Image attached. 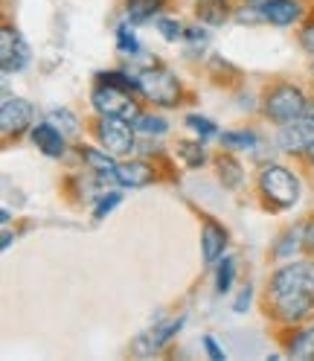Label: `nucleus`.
Segmentation results:
<instances>
[{"mask_svg":"<svg viewBox=\"0 0 314 361\" xmlns=\"http://www.w3.org/2000/svg\"><path fill=\"white\" fill-rule=\"evenodd\" d=\"M259 190H262V195L268 201H271V204H277L282 210L294 207L300 201V180H297V175L291 169H285V166H280V164H268L262 169Z\"/></svg>","mask_w":314,"mask_h":361,"instance_id":"nucleus-1","label":"nucleus"},{"mask_svg":"<svg viewBox=\"0 0 314 361\" xmlns=\"http://www.w3.org/2000/svg\"><path fill=\"white\" fill-rule=\"evenodd\" d=\"M137 79H140V94L149 102L161 105V108H172L181 102V94H184L181 79H177L169 67H146Z\"/></svg>","mask_w":314,"mask_h":361,"instance_id":"nucleus-2","label":"nucleus"},{"mask_svg":"<svg viewBox=\"0 0 314 361\" xmlns=\"http://www.w3.org/2000/svg\"><path fill=\"white\" fill-rule=\"evenodd\" d=\"M306 105H308V99L297 85H277L268 90V97H265V114L274 123L285 126V123L300 120L306 114Z\"/></svg>","mask_w":314,"mask_h":361,"instance_id":"nucleus-3","label":"nucleus"},{"mask_svg":"<svg viewBox=\"0 0 314 361\" xmlns=\"http://www.w3.org/2000/svg\"><path fill=\"white\" fill-rule=\"evenodd\" d=\"M91 105L99 117H125L128 123L140 117V108H137V102H131L128 90L111 87L105 82H96V87L91 90Z\"/></svg>","mask_w":314,"mask_h":361,"instance_id":"nucleus-4","label":"nucleus"},{"mask_svg":"<svg viewBox=\"0 0 314 361\" xmlns=\"http://www.w3.org/2000/svg\"><path fill=\"white\" fill-rule=\"evenodd\" d=\"M134 131L137 128L125 117H99V123H96V137H99L102 149H108L117 157L134 152Z\"/></svg>","mask_w":314,"mask_h":361,"instance_id":"nucleus-5","label":"nucleus"},{"mask_svg":"<svg viewBox=\"0 0 314 361\" xmlns=\"http://www.w3.org/2000/svg\"><path fill=\"white\" fill-rule=\"evenodd\" d=\"M297 288L314 295V262H291V265H282L280 271H274L271 298L285 295V291H297Z\"/></svg>","mask_w":314,"mask_h":361,"instance_id":"nucleus-6","label":"nucleus"},{"mask_svg":"<svg viewBox=\"0 0 314 361\" xmlns=\"http://www.w3.org/2000/svg\"><path fill=\"white\" fill-rule=\"evenodd\" d=\"M274 314L282 324H303L314 314V295L303 288L274 295Z\"/></svg>","mask_w":314,"mask_h":361,"instance_id":"nucleus-7","label":"nucleus"},{"mask_svg":"<svg viewBox=\"0 0 314 361\" xmlns=\"http://www.w3.org/2000/svg\"><path fill=\"white\" fill-rule=\"evenodd\" d=\"M314 140V102L306 105V114L294 123L280 126L277 146L282 152H306V146Z\"/></svg>","mask_w":314,"mask_h":361,"instance_id":"nucleus-8","label":"nucleus"},{"mask_svg":"<svg viewBox=\"0 0 314 361\" xmlns=\"http://www.w3.org/2000/svg\"><path fill=\"white\" fill-rule=\"evenodd\" d=\"M0 64H4V73H20L30 64V47L24 35L9 24L0 30Z\"/></svg>","mask_w":314,"mask_h":361,"instance_id":"nucleus-9","label":"nucleus"},{"mask_svg":"<svg viewBox=\"0 0 314 361\" xmlns=\"http://www.w3.org/2000/svg\"><path fill=\"white\" fill-rule=\"evenodd\" d=\"M32 102H27L24 97H4L0 105V128H4L6 137H18L32 126Z\"/></svg>","mask_w":314,"mask_h":361,"instance_id":"nucleus-10","label":"nucleus"},{"mask_svg":"<svg viewBox=\"0 0 314 361\" xmlns=\"http://www.w3.org/2000/svg\"><path fill=\"white\" fill-rule=\"evenodd\" d=\"M184 321L187 318H175V321H163V324H157L154 329H149V332H143L137 341H134V353L137 355H154V353H161L172 338L181 332V326H184Z\"/></svg>","mask_w":314,"mask_h":361,"instance_id":"nucleus-11","label":"nucleus"},{"mask_svg":"<svg viewBox=\"0 0 314 361\" xmlns=\"http://www.w3.org/2000/svg\"><path fill=\"white\" fill-rule=\"evenodd\" d=\"M259 9H262V18L274 27H291L303 18L300 0H262Z\"/></svg>","mask_w":314,"mask_h":361,"instance_id":"nucleus-12","label":"nucleus"},{"mask_svg":"<svg viewBox=\"0 0 314 361\" xmlns=\"http://www.w3.org/2000/svg\"><path fill=\"white\" fill-rule=\"evenodd\" d=\"M64 137H67V134L58 126H53L50 120L32 126V143H35V149L41 154H47V157H61L64 154V149H67Z\"/></svg>","mask_w":314,"mask_h":361,"instance_id":"nucleus-13","label":"nucleus"},{"mask_svg":"<svg viewBox=\"0 0 314 361\" xmlns=\"http://www.w3.org/2000/svg\"><path fill=\"white\" fill-rule=\"evenodd\" d=\"M224 247H227V231L215 219H207L204 228H201V257L207 265H213L224 257Z\"/></svg>","mask_w":314,"mask_h":361,"instance_id":"nucleus-14","label":"nucleus"},{"mask_svg":"<svg viewBox=\"0 0 314 361\" xmlns=\"http://www.w3.org/2000/svg\"><path fill=\"white\" fill-rule=\"evenodd\" d=\"M82 161L87 164V169L96 172L99 178H108V180H117V154H111L108 149H94V146H82Z\"/></svg>","mask_w":314,"mask_h":361,"instance_id":"nucleus-15","label":"nucleus"},{"mask_svg":"<svg viewBox=\"0 0 314 361\" xmlns=\"http://www.w3.org/2000/svg\"><path fill=\"white\" fill-rule=\"evenodd\" d=\"M151 180H154V169L146 161H128V164H120V169H117V184L120 187L140 190V187H149Z\"/></svg>","mask_w":314,"mask_h":361,"instance_id":"nucleus-16","label":"nucleus"},{"mask_svg":"<svg viewBox=\"0 0 314 361\" xmlns=\"http://www.w3.org/2000/svg\"><path fill=\"white\" fill-rule=\"evenodd\" d=\"M195 15L201 18V24L221 27L230 18V0H195Z\"/></svg>","mask_w":314,"mask_h":361,"instance_id":"nucleus-17","label":"nucleus"},{"mask_svg":"<svg viewBox=\"0 0 314 361\" xmlns=\"http://www.w3.org/2000/svg\"><path fill=\"white\" fill-rule=\"evenodd\" d=\"M215 169H218L221 184L227 187V190L241 187V180H244V169H241V164L236 161L233 154H218V157H215Z\"/></svg>","mask_w":314,"mask_h":361,"instance_id":"nucleus-18","label":"nucleus"},{"mask_svg":"<svg viewBox=\"0 0 314 361\" xmlns=\"http://www.w3.org/2000/svg\"><path fill=\"white\" fill-rule=\"evenodd\" d=\"M166 0H125V15L131 24H146L154 20V15L163 9Z\"/></svg>","mask_w":314,"mask_h":361,"instance_id":"nucleus-19","label":"nucleus"},{"mask_svg":"<svg viewBox=\"0 0 314 361\" xmlns=\"http://www.w3.org/2000/svg\"><path fill=\"white\" fill-rule=\"evenodd\" d=\"M177 157H181L189 169L204 166V161H207L204 140H181V143H177Z\"/></svg>","mask_w":314,"mask_h":361,"instance_id":"nucleus-20","label":"nucleus"},{"mask_svg":"<svg viewBox=\"0 0 314 361\" xmlns=\"http://www.w3.org/2000/svg\"><path fill=\"white\" fill-rule=\"evenodd\" d=\"M218 140L224 149H233V152H239V149L253 152L259 146V137L253 131H224V134H218Z\"/></svg>","mask_w":314,"mask_h":361,"instance_id":"nucleus-21","label":"nucleus"},{"mask_svg":"<svg viewBox=\"0 0 314 361\" xmlns=\"http://www.w3.org/2000/svg\"><path fill=\"white\" fill-rule=\"evenodd\" d=\"M300 245H306L303 228H294V231H288V233L280 236V245L274 247V257H277V259H291V257L300 251Z\"/></svg>","mask_w":314,"mask_h":361,"instance_id":"nucleus-22","label":"nucleus"},{"mask_svg":"<svg viewBox=\"0 0 314 361\" xmlns=\"http://www.w3.org/2000/svg\"><path fill=\"white\" fill-rule=\"evenodd\" d=\"M96 82H105V85H111V87L128 90V94L140 90V79H137V76H128L125 71H102V73H96Z\"/></svg>","mask_w":314,"mask_h":361,"instance_id":"nucleus-23","label":"nucleus"},{"mask_svg":"<svg viewBox=\"0 0 314 361\" xmlns=\"http://www.w3.org/2000/svg\"><path fill=\"white\" fill-rule=\"evenodd\" d=\"M288 355L291 358H303V361L314 358V326H308V329L294 335V341L288 344Z\"/></svg>","mask_w":314,"mask_h":361,"instance_id":"nucleus-24","label":"nucleus"},{"mask_svg":"<svg viewBox=\"0 0 314 361\" xmlns=\"http://www.w3.org/2000/svg\"><path fill=\"white\" fill-rule=\"evenodd\" d=\"M233 277H236V259L233 257H221L215 265V291L218 295H227L233 288Z\"/></svg>","mask_w":314,"mask_h":361,"instance_id":"nucleus-25","label":"nucleus"},{"mask_svg":"<svg viewBox=\"0 0 314 361\" xmlns=\"http://www.w3.org/2000/svg\"><path fill=\"white\" fill-rule=\"evenodd\" d=\"M154 30L163 35V41H184L187 38V30L181 27V20H175V18H154Z\"/></svg>","mask_w":314,"mask_h":361,"instance_id":"nucleus-26","label":"nucleus"},{"mask_svg":"<svg viewBox=\"0 0 314 361\" xmlns=\"http://www.w3.org/2000/svg\"><path fill=\"white\" fill-rule=\"evenodd\" d=\"M117 47H120V53H125L131 59L140 53V41H137V35H134V30H131V20L117 27Z\"/></svg>","mask_w":314,"mask_h":361,"instance_id":"nucleus-27","label":"nucleus"},{"mask_svg":"<svg viewBox=\"0 0 314 361\" xmlns=\"http://www.w3.org/2000/svg\"><path fill=\"white\" fill-rule=\"evenodd\" d=\"M50 123L53 126H58L67 137H73V134L79 131V120H76V114L70 108H56V111H50Z\"/></svg>","mask_w":314,"mask_h":361,"instance_id":"nucleus-28","label":"nucleus"},{"mask_svg":"<svg viewBox=\"0 0 314 361\" xmlns=\"http://www.w3.org/2000/svg\"><path fill=\"white\" fill-rule=\"evenodd\" d=\"M134 128H137L140 134H157V137H161V134H166L169 131V123L163 120V117H154V114H140L137 120H134Z\"/></svg>","mask_w":314,"mask_h":361,"instance_id":"nucleus-29","label":"nucleus"},{"mask_svg":"<svg viewBox=\"0 0 314 361\" xmlns=\"http://www.w3.org/2000/svg\"><path fill=\"white\" fill-rule=\"evenodd\" d=\"M201 140H210V137H218V126L213 123V120H207V117H201V114H189L187 120H184Z\"/></svg>","mask_w":314,"mask_h":361,"instance_id":"nucleus-30","label":"nucleus"},{"mask_svg":"<svg viewBox=\"0 0 314 361\" xmlns=\"http://www.w3.org/2000/svg\"><path fill=\"white\" fill-rule=\"evenodd\" d=\"M123 201V192H117V190H111V192H102L99 195V201H96V207H94V219L99 221V219H105L111 210H114L117 204Z\"/></svg>","mask_w":314,"mask_h":361,"instance_id":"nucleus-31","label":"nucleus"},{"mask_svg":"<svg viewBox=\"0 0 314 361\" xmlns=\"http://www.w3.org/2000/svg\"><path fill=\"white\" fill-rule=\"evenodd\" d=\"M251 300H253V286L248 283V286L239 291V298H236V303H233V312H236V314H244V312H248V306H251Z\"/></svg>","mask_w":314,"mask_h":361,"instance_id":"nucleus-32","label":"nucleus"},{"mask_svg":"<svg viewBox=\"0 0 314 361\" xmlns=\"http://www.w3.org/2000/svg\"><path fill=\"white\" fill-rule=\"evenodd\" d=\"M204 350H207V355H210L213 361H224V350L215 344V338H213V335L204 338Z\"/></svg>","mask_w":314,"mask_h":361,"instance_id":"nucleus-33","label":"nucleus"},{"mask_svg":"<svg viewBox=\"0 0 314 361\" xmlns=\"http://www.w3.org/2000/svg\"><path fill=\"white\" fill-rule=\"evenodd\" d=\"M300 44H303V50L308 56H314V24H308L303 32H300Z\"/></svg>","mask_w":314,"mask_h":361,"instance_id":"nucleus-34","label":"nucleus"},{"mask_svg":"<svg viewBox=\"0 0 314 361\" xmlns=\"http://www.w3.org/2000/svg\"><path fill=\"white\" fill-rule=\"evenodd\" d=\"M207 38H210V35L201 30V27H189V30H187V41H192V44H207Z\"/></svg>","mask_w":314,"mask_h":361,"instance_id":"nucleus-35","label":"nucleus"},{"mask_svg":"<svg viewBox=\"0 0 314 361\" xmlns=\"http://www.w3.org/2000/svg\"><path fill=\"white\" fill-rule=\"evenodd\" d=\"M303 239H306V247L308 251H314V221H308L303 228Z\"/></svg>","mask_w":314,"mask_h":361,"instance_id":"nucleus-36","label":"nucleus"},{"mask_svg":"<svg viewBox=\"0 0 314 361\" xmlns=\"http://www.w3.org/2000/svg\"><path fill=\"white\" fill-rule=\"evenodd\" d=\"M12 239H15V236H12V231L4 224V242H0V247H4V251H6V247H12Z\"/></svg>","mask_w":314,"mask_h":361,"instance_id":"nucleus-37","label":"nucleus"},{"mask_svg":"<svg viewBox=\"0 0 314 361\" xmlns=\"http://www.w3.org/2000/svg\"><path fill=\"white\" fill-rule=\"evenodd\" d=\"M306 154H308V161H311V166H314V140L306 146Z\"/></svg>","mask_w":314,"mask_h":361,"instance_id":"nucleus-38","label":"nucleus"},{"mask_svg":"<svg viewBox=\"0 0 314 361\" xmlns=\"http://www.w3.org/2000/svg\"><path fill=\"white\" fill-rule=\"evenodd\" d=\"M9 219H12V216H9V210H0V221L9 224Z\"/></svg>","mask_w":314,"mask_h":361,"instance_id":"nucleus-39","label":"nucleus"}]
</instances>
